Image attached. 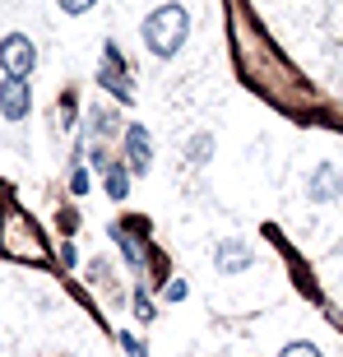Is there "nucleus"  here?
Returning <instances> with one entry per match:
<instances>
[{"mask_svg":"<svg viewBox=\"0 0 343 357\" xmlns=\"http://www.w3.org/2000/svg\"><path fill=\"white\" fill-rule=\"evenodd\" d=\"M56 5H61L66 14H89L93 5H98V0H56Z\"/></svg>","mask_w":343,"mask_h":357,"instance_id":"14","label":"nucleus"},{"mask_svg":"<svg viewBox=\"0 0 343 357\" xmlns=\"http://www.w3.org/2000/svg\"><path fill=\"white\" fill-rule=\"evenodd\" d=\"M185 38H190V14L181 10V5H158V10L144 19V47L153 56H176L185 47Z\"/></svg>","mask_w":343,"mask_h":357,"instance_id":"1","label":"nucleus"},{"mask_svg":"<svg viewBox=\"0 0 343 357\" xmlns=\"http://www.w3.org/2000/svg\"><path fill=\"white\" fill-rule=\"evenodd\" d=\"M209 149H213V139H204V135H199L195 144H190V153H195V158H204V153H209Z\"/></svg>","mask_w":343,"mask_h":357,"instance_id":"15","label":"nucleus"},{"mask_svg":"<svg viewBox=\"0 0 343 357\" xmlns=\"http://www.w3.org/2000/svg\"><path fill=\"white\" fill-rule=\"evenodd\" d=\"M339 190H343V167H339V162H320L316 172H311L306 195L320 204V199H339Z\"/></svg>","mask_w":343,"mask_h":357,"instance_id":"5","label":"nucleus"},{"mask_svg":"<svg viewBox=\"0 0 343 357\" xmlns=\"http://www.w3.org/2000/svg\"><path fill=\"white\" fill-rule=\"evenodd\" d=\"M121 348H125V357H148V344L135 334H121Z\"/></svg>","mask_w":343,"mask_h":357,"instance_id":"13","label":"nucleus"},{"mask_svg":"<svg viewBox=\"0 0 343 357\" xmlns=\"http://www.w3.org/2000/svg\"><path fill=\"white\" fill-rule=\"evenodd\" d=\"M93 126H98V135H112V130H116V112H112V107L93 112Z\"/></svg>","mask_w":343,"mask_h":357,"instance_id":"10","label":"nucleus"},{"mask_svg":"<svg viewBox=\"0 0 343 357\" xmlns=\"http://www.w3.org/2000/svg\"><path fill=\"white\" fill-rule=\"evenodd\" d=\"M251 260H255V251L246 246V241H237V237L218 241V251H213V265H218V274H246V269H251Z\"/></svg>","mask_w":343,"mask_h":357,"instance_id":"4","label":"nucleus"},{"mask_svg":"<svg viewBox=\"0 0 343 357\" xmlns=\"http://www.w3.org/2000/svg\"><path fill=\"white\" fill-rule=\"evenodd\" d=\"M38 66V52H33V42L24 33H10V38L0 42V70L10 75V79H28Z\"/></svg>","mask_w":343,"mask_h":357,"instance_id":"2","label":"nucleus"},{"mask_svg":"<svg viewBox=\"0 0 343 357\" xmlns=\"http://www.w3.org/2000/svg\"><path fill=\"white\" fill-rule=\"evenodd\" d=\"M112 232H116V241H121V251H125V260H130V265H144V246H139L135 237H125L121 227H112Z\"/></svg>","mask_w":343,"mask_h":357,"instance_id":"9","label":"nucleus"},{"mask_svg":"<svg viewBox=\"0 0 343 357\" xmlns=\"http://www.w3.org/2000/svg\"><path fill=\"white\" fill-rule=\"evenodd\" d=\"M98 84H102V89H112V93L121 98V102H130V98H135V84L125 79V66H121V52L112 47V42H107V56H102V70H98Z\"/></svg>","mask_w":343,"mask_h":357,"instance_id":"3","label":"nucleus"},{"mask_svg":"<svg viewBox=\"0 0 343 357\" xmlns=\"http://www.w3.org/2000/svg\"><path fill=\"white\" fill-rule=\"evenodd\" d=\"M135 316H139V320H153V316H158V311H153V302H148V292H144V288H135Z\"/></svg>","mask_w":343,"mask_h":357,"instance_id":"11","label":"nucleus"},{"mask_svg":"<svg viewBox=\"0 0 343 357\" xmlns=\"http://www.w3.org/2000/svg\"><path fill=\"white\" fill-rule=\"evenodd\" d=\"M278 357H320V348H316V344H306V339H297V344H288Z\"/></svg>","mask_w":343,"mask_h":357,"instance_id":"12","label":"nucleus"},{"mask_svg":"<svg viewBox=\"0 0 343 357\" xmlns=\"http://www.w3.org/2000/svg\"><path fill=\"white\" fill-rule=\"evenodd\" d=\"M125 153H130L135 176H144L148 162H153V149H148V130L144 126H130V130H125Z\"/></svg>","mask_w":343,"mask_h":357,"instance_id":"7","label":"nucleus"},{"mask_svg":"<svg viewBox=\"0 0 343 357\" xmlns=\"http://www.w3.org/2000/svg\"><path fill=\"white\" fill-rule=\"evenodd\" d=\"M107 195H112V199H125V167H121V162H112V167H107Z\"/></svg>","mask_w":343,"mask_h":357,"instance_id":"8","label":"nucleus"},{"mask_svg":"<svg viewBox=\"0 0 343 357\" xmlns=\"http://www.w3.org/2000/svg\"><path fill=\"white\" fill-rule=\"evenodd\" d=\"M28 107H33V93H28V79H5L0 84V112L10 121H24Z\"/></svg>","mask_w":343,"mask_h":357,"instance_id":"6","label":"nucleus"}]
</instances>
